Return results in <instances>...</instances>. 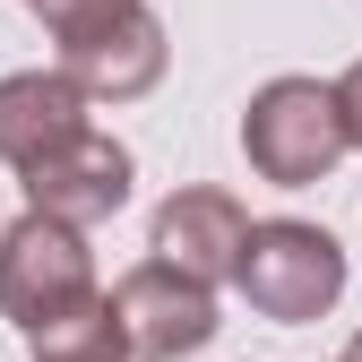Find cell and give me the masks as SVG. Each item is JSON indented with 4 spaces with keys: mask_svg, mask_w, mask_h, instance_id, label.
<instances>
[{
    "mask_svg": "<svg viewBox=\"0 0 362 362\" xmlns=\"http://www.w3.org/2000/svg\"><path fill=\"white\" fill-rule=\"evenodd\" d=\"M233 285H242V302L259 310V320L302 328V320H320V310L345 302V242L328 233V224L267 216V224H250V250H242Z\"/></svg>",
    "mask_w": 362,
    "mask_h": 362,
    "instance_id": "3957f363",
    "label": "cell"
},
{
    "mask_svg": "<svg viewBox=\"0 0 362 362\" xmlns=\"http://www.w3.org/2000/svg\"><path fill=\"white\" fill-rule=\"evenodd\" d=\"M129 181H139V164H129V147L112 139V129L86 121L69 147H52L35 173H26V207L52 216V224H78V233H95V224H112L129 207Z\"/></svg>",
    "mask_w": 362,
    "mask_h": 362,
    "instance_id": "8992f818",
    "label": "cell"
},
{
    "mask_svg": "<svg viewBox=\"0 0 362 362\" xmlns=\"http://www.w3.org/2000/svg\"><path fill=\"white\" fill-rule=\"evenodd\" d=\"M147 250L164 267H181V276H199L207 293L242 276V250H250V216L233 190H207V181H190V190H173L147 224Z\"/></svg>",
    "mask_w": 362,
    "mask_h": 362,
    "instance_id": "52a82bcc",
    "label": "cell"
},
{
    "mask_svg": "<svg viewBox=\"0 0 362 362\" xmlns=\"http://www.w3.org/2000/svg\"><path fill=\"white\" fill-rule=\"evenodd\" d=\"M112 320H121L129 362H181V354H199L224 328L216 320V293L199 276H181V267H164V259H139L112 285Z\"/></svg>",
    "mask_w": 362,
    "mask_h": 362,
    "instance_id": "5b68a950",
    "label": "cell"
},
{
    "mask_svg": "<svg viewBox=\"0 0 362 362\" xmlns=\"http://www.w3.org/2000/svg\"><path fill=\"white\" fill-rule=\"evenodd\" d=\"M345 362H362V328H354V345H345Z\"/></svg>",
    "mask_w": 362,
    "mask_h": 362,
    "instance_id": "8fae6325",
    "label": "cell"
},
{
    "mask_svg": "<svg viewBox=\"0 0 362 362\" xmlns=\"http://www.w3.org/2000/svg\"><path fill=\"white\" fill-rule=\"evenodd\" d=\"M95 250H86L78 224H52V216H18L9 233H0V320H9L26 345L43 328L78 320V310H95Z\"/></svg>",
    "mask_w": 362,
    "mask_h": 362,
    "instance_id": "7a4b0ae2",
    "label": "cell"
},
{
    "mask_svg": "<svg viewBox=\"0 0 362 362\" xmlns=\"http://www.w3.org/2000/svg\"><path fill=\"white\" fill-rule=\"evenodd\" d=\"M26 9L52 26V35H69V26H86V18H104V9H121V0H26Z\"/></svg>",
    "mask_w": 362,
    "mask_h": 362,
    "instance_id": "9c48e42d",
    "label": "cell"
},
{
    "mask_svg": "<svg viewBox=\"0 0 362 362\" xmlns=\"http://www.w3.org/2000/svg\"><path fill=\"white\" fill-rule=\"evenodd\" d=\"M337 104H345V139L362 147V61H354V69L337 78Z\"/></svg>",
    "mask_w": 362,
    "mask_h": 362,
    "instance_id": "30bf717a",
    "label": "cell"
},
{
    "mask_svg": "<svg viewBox=\"0 0 362 362\" xmlns=\"http://www.w3.org/2000/svg\"><path fill=\"white\" fill-rule=\"evenodd\" d=\"M78 129H86V95L61 69H9L0 78V164H9L18 181L52 147H69Z\"/></svg>",
    "mask_w": 362,
    "mask_h": 362,
    "instance_id": "ba28073f",
    "label": "cell"
},
{
    "mask_svg": "<svg viewBox=\"0 0 362 362\" xmlns=\"http://www.w3.org/2000/svg\"><path fill=\"white\" fill-rule=\"evenodd\" d=\"M242 156L259 181H276V190H310V181H328L354 139H345V104L328 78H267L259 95L242 104Z\"/></svg>",
    "mask_w": 362,
    "mask_h": 362,
    "instance_id": "6da1fadb",
    "label": "cell"
},
{
    "mask_svg": "<svg viewBox=\"0 0 362 362\" xmlns=\"http://www.w3.org/2000/svg\"><path fill=\"white\" fill-rule=\"evenodd\" d=\"M52 43H61L52 69L78 86L86 104H139V95H156V78H164V61H173L164 18L147 9V0H121V9L86 18V26H69V35H52Z\"/></svg>",
    "mask_w": 362,
    "mask_h": 362,
    "instance_id": "277c9868",
    "label": "cell"
}]
</instances>
